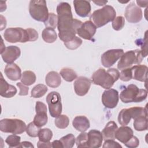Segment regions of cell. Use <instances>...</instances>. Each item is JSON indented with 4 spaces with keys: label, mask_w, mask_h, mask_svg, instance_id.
<instances>
[{
    "label": "cell",
    "mask_w": 148,
    "mask_h": 148,
    "mask_svg": "<svg viewBox=\"0 0 148 148\" xmlns=\"http://www.w3.org/2000/svg\"><path fill=\"white\" fill-rule=\"evenodd\" d=\"M17 86L20 88V92L18 94L19 95L21 96H24L27 95L28 94V91H29V88L26 86V85L24 84L23 83L18 82L17 84Z\"/></svg>",
    "instance_id": "f6af8a7d"
},
{
    "label": "cell",
    "mask_w": 148,
    "mask_h": 148,
    "mask_svg": "<svg viewBox=\"0 0 148 148\" xmlns=\"http://www.w3.org/2000/svg\"><path fill=\"white\" fill-rule=\"evenodd\" d=\"M97 30L96 26L90 20L83 23L77 31V34L86 40H91Z\"/></svg>",
    "instance_id": "5bb4252c"
},
{
    "label": "cell",
    "mask_w": 148,
    "mask_h": 148,
    "mask_svg": "<svg viewBox=\"0 0 148 148\" xmlns=\"http://www.w3.org/2000/svg\"><path fill=\"white\" fill-rule=\"evenodd\" d=\"M125 19L121 16H119L112 21V27L116 31L121 30L124 26Z\"/></svg>",
    "instance_id": "ab89813d"
},
{
    "label": "cell",
    "mask_w": 148,
    "mask_h": 148,
    "mask_svg": "<svg viewBox=\"0 0 148 148\" xmlns=\"http://www.w3.org/2000/svg\"><path fill=\"white\" fill-rule=\"evenodd\" d=\"M60 140L61 142L63 147L72 148L75 143V138L72 134H69L60 138Z\"/></svg>",
    "instance_id": "d6a6232c"
},
{
    "label": "cell",
    "mask_w": 148,
    "mask_h": 148,
    "mask_svg": "<svg viewBox=\"0 0 148 148\" xmlns=\"http://www.w3.org/2000/svg\"><path fill=\"white\" fill-rule=\"evenodd\" d=\"M57 12L59 38L64 42H68L75 36L83 23L73 18L71 6L67 2L60 3L57 7Z\"/></svg>",
    "instance_id": "6da1fadb"
},
{
    "label": "cell",
    "mask_w": 148,
    "mask_h": 148,
    "mask_svg": "<svg viewBox=\"0 0 148 148\" xmlns=\"http://www.w3.org/2000/svg\"><path fill=\"white\" fill-rule=\"evenodd\" d=\"M46 28H56L58 24V17L54 13H49V16L47 20L44 22Z\"/></svg>",
    "instance_id": "d590c367"
},
{
    "label": "cell",
    "mask_w": 148,
    "mask_h": 148,
    "mask_svg": "<svg viewBox=\"0 0 148 148\" xmlns=\"http://www.w3.org/2000/svg\"><path fill=\"white\" fill-rule=\"evenodd\" d=\"M134 129L138 131L147 130L148 128L147 116H142L134 119Z\"/></svg>",
    "instance_id": "484cf974"
},
{
    "label": "cell",
    "mask_w": 148,
    "mask_h": 148,
    "mask_svg": "<svg viewBox=\"0 0 148 148\" xmlns=\"http://www.w3.org/2000/svg\"><path fill=\"white\" fill-rule=\"evenodd\" d=\"M1 54L5 62L7 64H12L20 57L21 50L17 46H9L6 47Z\"/></svg>",
    "instance_id": "2e32d148"
},
{
    "label": "cell",
    "mask_w": 148,
    "mask_h": 148,
    "mask_svg": "<svg viewBox=\"0 0 148 148\" xmlns=\"http://www.w3.org/2000/svg\"><path fill=\"white\" fill-rule=\"evenodd\" d=\"M35 111L36 115L34 118L33 122L36 126L40 128L47 123L46 105L40 101H37L35 105Z\"/></svg>",
    "instance_id": "7c38bea8"
},
{
    "label": "cell",
    "mask_w": 148,
    "mask_h": 148,
    "mask_svg": "<svg viewBox=\"0 0 148 148\" xmlns=\"http://www.w3.org/2000/svg\"><path fill=\"white\" fill-rule=\"evenodd\" d=\"M132 79L138 81L146 82L147 78L148 68L145 65H135L132 66Z\"/></svg>",
    "instance_id": "7402d4cb"
},
{
    "label": "cell",
    "mask_w": 148,
    "mask_h": 148,
    "mask_svg": "<svg viewBox=\"0 0 148 148\" xmlns=\"http://www.w3.org/2000/svg\"><path fill=\"white\" fill-rule=\"evenodd\" d=\"M72 125L77 131L81 132H85L90 127L88 119L84 116H77L75 117L73 120Z\"/></svg>",
    "instance_id": "603a6c76"
},
{
    "label": "cell",
    "mask_w": 148,
    "mask_h": 148,
    "mask_svg": "<svg viewBox=\"0 0 148 148\" xmlns=\"http://www.w3.org/2000/svg\"><path fill=\"white\" fill-rule=\"evenodd\" d=\"M26 124L17 119H4L0 121V130L3 132L21 134L26 130Z\"/></svg>",
    "instance_id": "8992f818"
},
{
    "label": "cell",
    "mask_w": 148,
    "mask_h": 148,
    "mask_svg": "<svg viewBox=\"0 0 148 148\" xmlns=\"http://www.w3.org/2000/svg\"><path fill=\"white\" fill-rule=\"evenodd\" d=\"M103 148H111V147H122V146L120 145L118 142L114 141L113 139L105 140V142L102 146Z\"/></svg>",
    "instance_id": "b9f144b4"
},
{
    "label": "cell",
    "mask_w": 148,
    "mask_h": 148,
    "mask_svg": "<svg viewBox=\"0 0 148 148\" xmlns=\"http://www.w3.org/2000/svg\"><path fill=\"white\" fill-rule=\"evenodd\" d=\"M124 16L128 22L137 23L142 20L143 14L141 9L139 6L135 5L134 2H131L125 8Z\"/></svg>",
    "instance_id": "8fae6325"
},
{
    "label": "cell",
    "mask_w": 148,
    "mask_h": 148,
    "mask_svg": "<svg viewBox=\"0 0 148 148\" xmlns=\"http://www.w3.org/2000/svg\"><path fill=\"white\" fill-rule=\"evenodd\" d=\"M5 39L10 43H25L29 41L26 29L20 27L7 28L3 33Z\"/></svg>",
    "instance_id": "ba28073f"
},
{
    "label": "cell",
    "mask_w": 148,
    "mask_h": 148,
    "mask_svg": "<svg viewBox=\"0 0 148 148\" xmlns=\"http://www.w3.org/2000/svg\"><path fill=\"white\" fill-rule=\"evenodd\" d=\"M17 147H31V148H34V146L30 142L23 141L22 142H20V145L18 146Z\"/></svg>",
    "instance_id": "c3c4849f"
},
{
    "label": "cell",
    "mask_w": 148,
    "mask_h": 148,
    "mask_svg": "<svg viewBox=\"0 0 148 148\" xmlns=\"http://www.w3.org/2000/svg\"><path fill=\"white\" fill-rule=\"evenodd\" d=\"M88 133L82 132L76 139V144L77 147H88Z\"/></svg>",
    "instance_id": "e575fe53"
},
{
    "label": "cell",
    "mask_w": 148,
    "mask_h": 148,
    "mask_svg": "<svg viewBox=\"0 0 148 148\" xmlns=\"http://www.w3.org/2000/svg\"><path fill=\"white\" fill-rule=\"evenodd\" d=\"M73 5L76 14L82 17L88 16L91 12V8L90 1L75 0L73 1Z\"/></svg>",
    "instance_id": "d6986e66"
},
{
    "label": "cell",
    "mask_w": 148,
    "mask_h": 148,
    "mask_svg": "<svg viewBox=\"0 0 148 148\" xmlns=\"http://www.w3.org/2000/svg\"><path fill=\"white\" fill-rule=\"evenodd\" d=\"M52 147H54V148H62L63 147V146H62V144L61 143V142L59 140H54L52 143Z\"/></svg>",
    "instance_id": "681fc988"
},
{
    "label": "cell",
    "mask_w": 148,
    "mask_h": 148,
    "mask_svg": "<svg viewBox=\"0 0 148 148\" xmlns=\"http://www.w3.org/2000/svg\"><path fill=\"white\" fill-rule=\"evenodd\" d=\"M136 3L138 6L142 8H145L147 7L148 1H136Z\"/></svg>",
    "instance_id": "f907efd6"
},
{
    "label": "cell",
    "mask_w": 148,
    "mask_h": 148,
    "mask_svg": "<svg viewBox=\"0 0 148 148\" xmlns=\"http://www.w3.org/2000/svg\"><path fill=\"white\" fill-rule=\"evenodd\" d=\"M46 84L51 88H57L61 83V78L60 74L55 71L49 72L45 79Z\"/></svg>",
    "instance_id": "d4e9b609"
},
{
    "label": "cell",
    "mask_w": 148,
    "mask_h": 148,
    "mask_svg": "<svg viewBox=\"0 0 148 148\" xmlns=\"http://www.w3.org/2000/svg\"><path fill=\"white\" fill-rule=\"evenodd\" d=\"M36 75L35 73L31 71H25L23 72L20 79L21 83L26 86H31L36 81Z\"/></svg>",
    "instance_id": "83f0119b"
},
{
    "label": "cell",
    "mask_w": 148,
    "mask_h": 148,
    "mask_svg": "<svg viewBox=\"0 0 148 148\" xmlns=\"http://www.w3.org/2000/svg\"><path fill=\"white\" fill-rule=\"evenodd\" d=\"M29 12L34 20L45 22L49 16L46 1L45 0L31 1L29 5Z\"/></svg>",
    "instance_id": "5b68a950"
},
{
    "label": "cell",
    "mask_w": 148,
    "mask_h": 148,
    "mask_svg": "<svg viewBox=\"0 0 148 148\" xmlns=\"http://www.w3.org/2000/svg\"><path fill=\"white\" fill-rule=\"evenodd\" d=\"M56 126L60 129L66 128L69 123V119L66 115L60 114L54 120Z\"/></svg>",
    "instance_id": "1f68e13d"
},
{
    "label": "cell",
    "mask_w": 148,
    "mask_h": 148,
    "mask_svg": "<svg viewBox=\"0 0 148 148\" xmlns=\"http://www.w3.org/2000/svg\"><path fill=\"white\" fill-rule=\"evenodd\" d=\"M124 54L123 49H110L101 56V63L104 67L109 68L113 65Z\"/></svg>",
    "instance_id": "30bf717a"
},
{
    "label": "cell",
    "mask_w": 148,
    "mask_h": 148,
    "mask_svg": "<svg viewBox=\"0 0 148 148\" xmlns=\"http://www.w3.org/2000/svg\"><path fill=\"white\" fill-rule=\"evenodd\" d=\"M131 116L128 109H123L118 116V122L121 125H127L130 122Z\"/></svg>",
    "instance_id": "4dcf8cb0"
},
{
    "label": "cell",
    "mask_w": 148,
    "mask_h": 148,
    "mask_svg": "<svg viewBox=\"0 0 148 148\" xmlns=\"http://www.w3.org/2000/svg\"><path fill=\"white\" fill-rule=\"evenodd\" d=\"M139 140L137 137L133 135V136L125 143L124 145L130 148H135L139 146Z\"/></svg>",
    "instance_id": "7bdbcfd3"
},
{
    "label": "cell",
    "mask_w": 148,
    "mask_h": 148,
    "mask_svg": "<svg viewBox=\"0 0 148 148\" xmlns=\"http://www.w3.org/2000/svg\"><path fill=\"white\" fill-rule=\"evenodd\" d=\"M0 95L5 98H12L17 93L16 88L11 84H9L3 77L2 74L0 73Z\"/></svg>",
    "instance_id": "e0dca14e"
},
{
    "label": "cell",
    "mask_w": 148,
    "mask_h": 148,
    "mask_svg": "<svg viewBox=\"0 0 148 148\" xmlns=\"http://www.w3.org/2000/svg\"><path fill=\"white\" fill-rule=\"evenodd\" d=\"M93 2L94 3H95L98 6H103L105 5H106L108 3V1H94Z\"/></svg>",
    "instance_id": "816d5d0a"
},
{
    "label": "cell",
    "mask_w": 148,
    "mask_h": 148,
    "mask_svg": "<svg viewBox=\"0 0 148 148\" xmlns=\"http://www.w3.org/2000/svg\"><path fill=\"white\" fill-rule=\"evenodd\" d=\"M118 127L116 123L113 121H109L105 128L102 131V135L103 139L105 140L108 139H115L114 135L116 130H117Z\"/></svg>",
    "instance_id": "cb8c5ba5"
},
{
    "label": "cell",
    "mask_w": 148,
    "mask_h": 148,
    "mask_svg": "<svg viewBox=\"0 0 148 148\" xmlns=\"http://www.w3.org/2000/svg\"><path fill=\"white\" fill-rule=\"evenodd\" d=\"M48 90L46 86L43 84H38L34 86L31 90V95L34 98H38L43 97Z\"/></svg>",
    "instance_id": "f1b7e54d"
},
{
    "label": "cell",
    "mask_w": 148,
    "mask_h": 148,
    "mask_svg": "<svg viewBox=\"0 0 148 148\" xmlns=\"http://www.w3.org/2000/svg\"><path fill=\"white\" fill-rule=\"evenodd\" d=\"M21 137L16 134H13L8 136L5 142L8 144L9 147H17L20 143Z\"/></svg>",
    "instance_id": "74e56055"
},
{
    "label": "cell",
    "mask_w": 148,
    "mask_h": 148,
    "mask_svg": "<svg viewBox=\"0 0 148 148\" xmlns=\"http://www.w3.org/2000/svg\"><path fill=\"white\" fill-rule=\"evenodd\" d=\"M119 92L113 88L105 90L102 95V102L107 108H115L119 102Z\"/></svg>",
    "instance_id": "4fadbf2b"
},
{
    "label": "cell",
    "mask_w": 148,
    "mask_h": 148,
    "mask_svg": "<svg viewBox=\"0 0 148 148\" xmlns=\"http://www.w3.org/2000/svg\"><path fill=\"white\" fill-rule=\"evenodd\" d=\"M40 127L36 126L34 122L29 123L26 127L25 131L28 136L32 138H35L38 136Z\"/></svg>",
    "instance_id": "f35d334b"
},
{
    "label": "cell",
    "mask_w": 148,
    "mask_h": 148,
    "mask_svg": "<svg viewBox=\"0 0 148 148\" xmlns=\"http://www.w3.org/2000/svg\"><path fill=\"white\" fill-rule=\"evenodd\" d=\"M120 76L119 71L116 68H109L107 71L99 68L92 75V83L95 85L101 86L105 89L110 88Z\"/></svg>",
    "instance_id": "7a4b0ae2"
},
{
    "label": "cell",
    "mask_w": 148,
    "mask_h": 148,
    "mask_svg": "<svg viewBox=\"0 0 148 148\" xmlns=\"http://www.w3.org/2000/svg\"><path fill=\"white\" fill-rule=\"evenodd\" d=\"M146 32H146L145 37L143 39V45L141 46V50H140L143 57H145L147 55V36H146Z\"/></svg>",
    "instance_id": "bcb514c9"
},
{
    "label": "cell",
    "mask_w": 148,
    "mask_h": 148,
    "mask_svg": "<svg viewBox=\"0 0 148 148\" xmlns=\"http://www.w3.org/2000/svg\"><path fill=\"white\" fill-rule=\"evenodd\" d=\"M147 91L145 89H140L136 85L131 84L121 91L120 98L124 103L140 102L146 99Z\"/></svg>",
    "instance_id": "277c9868"
},
{
    "label": "cell",
    "mask_w": 148,
    "mask_h": 148,
    "mask_svg": "<svg viewBox=\"0 0 148 148\" xmlns=\"http://www.w3.org/2000/svg\"><path fill=\"white\" fill-rule=\"evenodd\" d=\"M88 147L98 148L102 145L103 136L102 133L97 130H90L88 133Z\"/></svg>",
    "instance_id": "ac0fdd59"
},
{
    "label": "cell",
    "mask_w": 148,
    "mask_h": 148,
    "mask_svg": "<svg viewBox=\"0 0 148 148\" xmlns=\"http://www.w3.org/2000/svg\"><path fill=\"white\" fill-rule=\"evenodd\" d=\"M39 139L43 142H50L53 137V132L49 128L40 129L39 131Z\"/></svg>",
    "instance_id": "836d02e7"
},
{
    "label": "cell",
    "mask_w": 148,
    "mask_h": 148,
    "mask_svg": "<svg viewBox=\"0 0 148 148\" xmlns=\"http://www.w3.org/2000/svg\"><path fill=\"white\" fill-rule=\"evenodd\" d=\"M119 78L123 82H128L132 79V66L121 70Z\"/></svg>",
    "instance_id": "60d3db41"
},
{
    "label": "cell",
    "mask_w": 148,
    "mask_h": 148,
    "mask_svg": "<svg viewBox=\"0 0 148 148\" xmlns=\"http://www.w3.org/2000/svg\"><path fill=\"white\" fill-rule=\"evenodd\" d=\"M116 12L113 7L110 5H105L101 9L95 10L90 18L97 28H100L112 21L116 17Z\"/></svg>",
    "instance_id": "3957f363"
},
{
    "label": "cell",
    "mask_w": 148,
    "mask_h": 148,
    "mask_svg": "<svg viewBox=\"0 0 148 148\" xmlns=\"http://www.w3.org/2000/svg\"><path fill=\"white\" fill-rule=\"evenodd\" d=\"M48 104L49 113L51 117H57L61 114L62 103L60 94L56 91H51L46 98Z\"/></svg>",
    "instance_id": "9c48e42d"
},
{
    "label": "cell",
    "mask_w": 148,
    "mask_h": 148,
    "mask_svg": "<svg viewBox=\"0 0 148 148\" xmlns=\"http://www.w3.org/2000/svg\"><path fill=\"white\" fill-rule=\"evenodd\" d=\"M26 31L28 33V38H29V41H35L38 39L39 35L38 32L33 29V28H27L26 29Z\"/></svg>",
    "instance_id": "ee69618b"
},
{
    "label": "cell",
    "mask_w": 148,
    "mask_h": 148,
    "mask_svg": "<svg viewBox=\"0 0 148 148\" xmlns=\"http://www.w3.org/2000/svg\"><path fill=\"white\" fill-rule=\"evenodd\" d=\"M6 76L11 80L16 81L21 79V71L20 68L15 63L8 64L4 69Z\"/></svg>",
    "instance_id": "44dd1931"
},
{
    "label": "cell",
    "mask_w": 148,
    "mask_h": 148,
    "mask_svg": "<svg viewBox=\"0 0 148 148\" xmlns=\"http://www.w3.org/2000/svg\"><path fill=\"white\" fill-rule=\"evenodd\" d=\"M82 42L83 41L80 38L75 36L72 40L66 42H64V44L68 49L75 50L80 46Z\"/></svg>",
    "instance_id": "8d00e7d4"
},
{
    "label": "cell",
    "mask_w": 148,
    "mask_h": 148,
    "mask_svg": "<svg viewBox=\"0 0 148 148\" xmlns=\"http://www.w3.org/2000/svg\"><path fill=\"white\" fill-rule=\"evenodd\" d=\"M60 74L65 81L68 82H71L77 77L75 71L69 68H62L60 71Z\"/></svg>",
    "instance_id": "f546056e"
},
{
    "label": "cell",
    "mask_w": 148,
    "mask_h": 148,
    "mask_svg": "<svg viewBox=\"0 0 148 148\" xmlns=\"http://www.w3.org/2000/svg\"><path fill=\"white\" fill-rule=\"evenodd\" d=\"M38 148L42 147H52V144L50 142H43L39 140L37 143Z\"/></svg>",
    "instance_id": "7dc6e473"
},
{
    "label": "cell",
    "mask_w": 148,
    "mask_h": 148,
    "mask_svg": "<svg viewBox=\"0 0 148 148\" xmlns=\"http://www.w3.org/2000/svg\"><path fill=\"white\" fill-rule=\"evenodd\" d=\"M42 37L43 40L46 43H51L56 40L57 35L54 31V29L51 28H46L42 32Z\"/></svg>",
    "instance_id": "4316f807"
},
{
    "label": "cell",
    "mask_w": 148,
    "mask_h": 148,
    "mask_svg": "<svg viewBox=\"0 0 148 148\" xmlns=\"http://www.w3.org/2000/svg\"><path fill=\"white\" fill-rule=\"evenodd\" d=\"M91 81L86 77L80 76L76 78L74 82V90L79 96L85 95L90 90Z\"/></svg>",
    "instance_id": "9a60e30c"
},
{
    "label": "cell",
    "mask_w": 148,
    "mask_h": 148,
    "mask_svg": "<svg viewBox=\"0 0 148 148\" xmlns=\"http://www.w3.org/2000/svg\"><path fill=\"white\" fill-rule=\"evenodd\" d=\"M141 51L139 49L130 50L124 53L117 64V68L123 70L131 67L134 64L139 65L143 60Z\"/></svg>",
    "instance_id": "52a82bcc"
},
{
    "label": "cell",
    "mask_w": 148,
    "mask_h": 148,
    "mask_svg": "<svg viewBox=\"0 0 148 148\" xmlns=\"http://www.w3.org/2000/svg\"><path fill=\"white\" fill-rule=\"evenodd\" d=\"M133 131L130 127L122 125L116 130L114 137L119 141L124 144L133 136Z\"/></svg>",
    "instance_id": "ffe728a7"
}]
</instances>
